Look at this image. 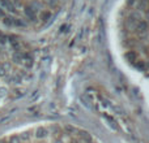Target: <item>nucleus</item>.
<instances>
[{
    "instance_id": "1",
    "label": "nucleus",
    "mask_w": 149,
    "mask_h": 143,
    "mask_svg": "<svg viewBox=\"0 0 149 143\" xmlns=\"http://www.w3.org/2000/svg\"><path fill=\"white\" fill-rule=\"evenodd\" d=\"M120 34L127 60L149 81V0H128Z\"/></svg>"
},
{
    "instance_id": "2",
    "label": "nucleus",
    "mask_w": 149,
    "mask_h": 143,
    "mask_svg": "<svg viewBox=\"0 0 149 143\" xmlns=\"http://www.w3.org/2000/svg\"><path fill=\"white\" fill-rule=\"evenodd\" d=\"M0 143H100L90 133L70 124H43L4 138Z\"/></svg>"
}]
</instances>
